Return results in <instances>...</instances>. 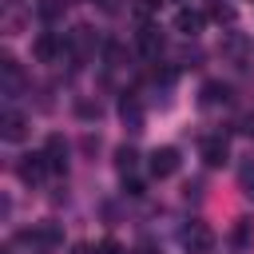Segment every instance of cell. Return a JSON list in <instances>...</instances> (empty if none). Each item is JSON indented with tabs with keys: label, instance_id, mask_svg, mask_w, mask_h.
<instances>
[{
	"label": "cell",
	"instance_id": "obj_1",
	"mask_svg": "<svg viewBox=\"0 0 254 254\" xmlns=\"http://www.w3.org/2000/svg\"><path fill=\"white\" fill-rule=\"evenodd\" d=\"M16 175H20V183H24V187H36V183H44V179L52 175V167H48L44 151H32V155H20Z\"/></svg>",
	"mask_w": 254,
	"mask_h": 254
},
{
	"label": "cell",
	"instance_id": "obj_2",
	"mask_svg": "<svg viewBox=\"0 0 254 254\" xmlns=\"http://www.w3.org/2000/svg\"><path fill=\"white\" fill-rule=\"evenodd\" d=\"M64 52H67V40L56 36V32H40V36L32 40V56H36L40 64H56Z\"/></svg>",
	"mask_w": 254,
	"mask_h": 254
},
{
	"label": "cell",
	"instance_id": "obj_3",
	"mask_svg": "<svg viewBox=\"0 0 254 254\" xmlns=\"http://www.w3.org/2000/svg\"><path fill=\"white\" fill-rule=\"evenodd\" d=\"M179 242H183L187 254H206V250L214 246V230H210L206 222H190V226L179 234Z\"/></svg>",
	"mask_w": 254,
	"mask_h": 254
},
{
	"label": "cell",
	"instance_id": "obj_4",
	"mask_svg": "<svg viewBox=\"0 0 254 254\" xmlns=\"http://www.w3.org/2000/svg\"><path fill=\"white\" fill-rule=\"evenodd\" d=\"M135 44H139V52H143V56H151V60H159V56H163V48H167L163 32H159L155 24H147V20H143V28L135 32Z\"/></svg>",
	"mask_w": 254,
	"mask_h": 254
},
{
	"label": "cell",
	"instance_id": "obj_5",
	"mask_svg": "<svg viewBox=\"0 0 254 254\" xmlns=\"http://www.w3.org/2000/svg\"><path fill=\"white\" fill-rule=\"evenodd\" d=\"M147 167H151V175H155V179H171V175L179 171V151H175V147H155Z\"/></svg>",
	"mask_w": 254,
	"mask_h": 254
},
{
	"label": "cell",
	"instance_id": "obj_6",
	"mask_svg": "<svg viewBox=\"0 0 254 254\" xmlns=\"http://www.w3.org/2000/svg\"><path fill=\"white\" fill-rule=\"evenodd\" d=\"M198 155H202V163H206V167H222V163L230 159V147H226V139H222V135H206V139L198 143Z\"/></svg>",
	"mask_w": 254,
	"mask_h": 254
},
{
	"label": "cell",
	"instance_id": "obj_7",
	"mask_svg": "<svg viewBox=\"0 0 254 254\" xmlns=\"http://www.w3.org/2000/svg\"><path fill=\"white\" fill-rule=\"evenodd\" d=\"M44 159H48L52 175H64V171H67V143H64V135H48V143H44Z\"/></svg>",
	"mask_w": 254,
	"mask_h": 254
},
{
	"label": "cell",
	"instance_id": "obj_8",
	"mask_svg": "<svg viewBox=\"0 0 254 254\" xmlns=\"http://www.w3.org/2000/svg\"><path fill=\"white\" fill-rule=\"evenodd\" d=\"M24 238H28L32 246H40V250H48V246H60V242H64V230H60L56 222H40V226H36V230H28Z\"/></svg>",
	"mask_w": 254,
	"mask_h": 254
},
{
	"label": "cell",
	"instance_id": "obj_9",
	"mask_svg": "<svg viewBox=\"0 0 254 254\" xmlns=\"http://www.w3.org/2000/svg\"><path fill=\"white\" fill-rule=\"evenodd\" d=\"M202 24H206V16L198 8H179V16H175V32H183V36H198Z\"/></svg>",
	"mask_w": 254,
	"mask_h": 254
},
{
	"label": "cell",
	"instance_id": "obj_10",
	"mask_svg": "<svg viewBox=\"0 0 254 254\" xmlns=\"http://www.w3.org/2000/svg\"><path fill=\"white\" fill-rule=\"evenodd\" d=\"M119 119L127 123V131H143V103L135 95H123L119 99Z\"/></svg>",
	"mask_w": 254,
	"mask_h": 254
},
{
	"label": "cell",
	"instance_id": "obj_11",
	"mask_svg": "<svg viewBox=\"0 0 254 254\" xmlns=\"http://www.w3.org/2000/svg\"><path fill=\"white\" fill-rule=\"evenodd\" d=\"M0 135H4L8 143H20V139L28 135V119H24L20 111H4V119H0Z\"/></svg>",
	"mask_w": 254,
	"mask_h": 254
},
{
	"label": "cell",
	"instance_id": "obj_12",
	"mask_svg": "<svg viewBox=\"0 0 254 254\" xmlns=\"http://www.w3.org/2000/svg\"><path fill=\"white\" fill-rule=\"evenodd\" d=\"M95 48V32L87 28V24H79V28H71L67 32V52H75V56H87Z\"/></svg>",
	"mask_w": 254,
	"mask_h": 254
},
{
	"label": "cell",
	"instance_id": "obj_13",
	"mask_svg": "<svg viewBox=\"0 0 254 254\" xmlns=\"http://www.w3.org/2000/svg\"><path fill=\"white\" fill-rule=\"evenodd\" d=\"M226 99H230V87L218 83V79L202 83V91H198V103H202V107H218V103H226Z\"/></svg>",
	"mask_w": 254,
	"mask_h": 254
},
{
	"label": "cell",
	"instance_id": "obj_14",
	"mask_svg": "<svg viewBox=\"0 0 254 254\" xmlns=\"http://www.w3.org/2000/svg\"><path fill=\"white\" fill-rule=\"evenodd\" d=\"M115 167H119V175L127 179V175L139 167V151H135V147H127V143H123V147H115Z\"/></svg>",
	"mask_w": 254,
	"mask_h": 254
},
{
	"label": "cell",
	"instance_id": "obj_15",
	"mask_svg": "<svg viewBox=\"0 0 254 254\" xmlns=\"http://www.w3.org/2000/svg\"><path fill=\"white\" fill-rule=\"evenodd\" d=\"M230 238H234V246H242V250H246V246L254 242V222H250V218H238V222H234V230H230Z\"/></svg>",
	"mask_w": 254,
	"mask_h": 254
},
{
	"label": "cell",
	"instance_id": "obj_16",
	"mask_svg": "<svg viewBox=\"0 0 254 254\" xmlns=\"http://www.w3.org/2000/svg\"><path fill=\"white\" fill-rule=\"evenodd\" d=\"M238 187H242V194L254 202V163H246V167L238 171Z\"/></svg>",
	"mask_w": 254,
	"mask_h": 254
},
{
	"label": "cell",
	"instance_id": "obj_17",
	"mask_svg": "<svg viewBox=\"0 0 254 254\" xmlns=\"http://www.w3.org/2000/svg\"><path fill=\"white\" fill-rule=\"evenodd\" d=\"M159 4H163V0H135L131 8H135V16H139V20H151V16L159 12Z\"/></svg>",
	"mask_w": 254,
	"mask_h": 254
},
{
	"label": "cell",
	"instance_id": "obj_18",
	"mask_svg": "<svg viewBox=\"0 0 254 254\" xmlns=\"http://www.w3.org/2000/svg\"><path fill=\"white\" fill-rule=\"evenodd\" d=\"M75 111H79V119H99V103H91V99H79Z\"/></svg>",
	"mask_w": 254,
	"mask_h": 254
},
{
	"label": "cell",
	"instance_id": "obj_19",
	"mask_svg": "<svg viewBox=\"0 0 254 254\" xmlns=\"http://www.w3.org/2000/svg\"><path fill=\"white\" fill-rule=\"evenodd\" d=\"M210 16H214L218 24H222V20L230 24V20H234V8H230V4H214V12H210Z\"/></svg>",
	"mask_w": 254,
	"mask_h": 254
},
{
	"label": "cell",
	"instance_id": "obj_20",
	"mask_svg": "<svg viewBox=\"0 0 254 254\" xmlns=\"http://www.w3.org/2000/svg\"><path fill=\"white\" fill-rule=\"evenodd\" d=\"M95 254H127V250H123V246H119V242H111V238H103V242H99V250H95Z\"/></svg>",
	"mask_w": 254,
	"mask_h": 254
},
{
	"label": "cell",
	"instance_id": "obj_21",
	"mask_svg": "<svg viewBox=\"0 0 254 254\" xmlns=\"http://www.w3.org/2000/svg\"><path fill=\"white\" fill-rule=\"evenodd\" d=\"M123 190H127L131 198H139V194H143V183H139V179H127V187H123Z\"/></svg>",
	"mask_w": 254,
	"mask_h": 254
},
{
	"label": "cell",
	"instance_id": "obj_22",
	"mask_svg": "<svg viewBox=\"0 0 254 254\" xmlns=\"http://www.w3.org/2000/svg\"><path fill=\"white\" fill-rule=\"evenodd\" d=\"M187 198H202V183H187Z\"/></svg>",
	"mask_w": 254,
	"mask_h": 254
},
{
	"label": "cell",
	"instance_id": "obj_23",
	"mask_svg": "<svg viewBox=\"0 0 254 254\" xmlns=\"http://www.w3.org/2000/svg\"><path fill=\"white\" fill-rule=\"evenodd\" d=\"M71 254H91V246H83V242H79V246H75Z\"/></svg>",
	"mask_w": 254,
	"mask_h": 254
},
{
	"label": "cell",
	"instance_id": "obj_24",
	"mask_svg": "<svg viewBox=\"0 0 254 254\" xmlns=\"http://www.w3.org/2000/svg\"><path fill=\"white\" fill-rule=\"evenodd\" d=\"M99 4H103V8H107V12H115V0H99Z\"/></svg>",
	"mask_w": 254,
	"mask_h": 254
},
{
	"label": "cell",
	"instance_id": "obj_25",
	"mask_svg": "<svg viewBox=\"0 0 254 254\" xmlns=\"http://www.w3.org/2000/svg\"><path fill=\"white\" fill-rule=\"evenodd\" d=\"M131 254H155V250H151V246H139V250H131Z\"/></svg>",
	"mask_w": 254,
	"mask_h": 254
}]
</instances>
